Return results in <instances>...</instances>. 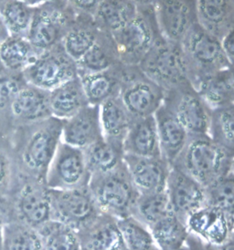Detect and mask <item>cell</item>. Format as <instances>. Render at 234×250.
Returning a JSON list of instances; mask_svg holds the SVG:
<instances>
[{
	"label": "cell",
	"instance_id": "obj_48",
	"mask_svg": "<svg viewBox=\"0 0 234 250\" xmlns=\"http://www.w3.org/2000/svg\"><path fill=\"white\" fill-rule=\"evenodd\" d=\"M138 7H154L157 0H132Z\"/></svg>",
	"mask_w": 234,
	"mask_h": 250
},
{
	"label": "cell",
	"instance_id": "obj_46",
	"mask_svg": "<svg viewBox=\"0 0 234 250\" xmlns=\"http://www.w3.org/2000/svg\"><path fill=\"white\" fill-rule=\"evenodd\" d=\"M7 174V161L6 157L0 153V186L4 183Z\"/></svg>",
	"mask_w": 234,
	"mask_h": 250
},
{
	"label": "cell",
	"instance_id": "obj_49",
	"mask_svg": "<svg viewBox=\"0 0 234 250\" xmlns=\"http://www.w3.org/2000/svg\"><path fill=\"white\" fill-rule=\"evenodd\" d=\"M31 7H37L47 0H21Z\"/></svg>",
	"mask_w": 234,
	"mask_h": 250
},
{
	"label": "cell",
	"instance_id": "obj_42",
	"mask_svg": "<svg viewBox=\"0 0 234 250\" xmlns=\"http://www.w3.org/2000/svg\"><path fill=\"white\" fill-rule=\"evenodd\" d=\"M102 0H69L70 7L77 12L93 15Z\"/></svg>",
	"mask_w": 234,
	"mask_h": 250
},
{
	"label": "cell",
	"instance_id": "obj_51",
	"mask_svg": "<svg viewBox=\"0 0 234 250\" xmlns=\"http://www.w3.org/2000/svg\"><path fill=\"white\" fill-rule=\"evenodd\" d=\"M47 1H50L53 2L57 5H60L62 7H68L69 6V0H47Z\"/></svg>",
	"mask_w": 234,
	"mask_h": 250
},
{
	"label": "cell",
	"instance_id": "obj_24",
	"mask_svg": "<svg viewBox=\"0 0 234 250\" xmlns=\"http://www.w3.org/2000/svg\"><path fill=\"white\" fill-rule=\"evenodd\" d=\"M199 23L221 40L234 27V0H197Z\"/></svg>",
	"mask_w": 234,
	"mask_h": 250
},
{
	"label": "cell",
	"instance_id": "obj_25",
	"mask_svg": "<svg viewBox=\"0 0 234 250\" xmlns=\"http://www.w3.org/2000/svg\"><path fill=\"white\" fill-rule=\"evenodd\" d=\"M100 33L93 15L77 12L62 44L69 55L80 61L96 42Z\"/></svg>",
	"mask_w": 234,
	"mask_h": 250
},
{
	"label": "cell",
	"instance_id": "obj_23",
	"mask_svg": "<svg viewBox=\"0 0 234 250\" xmlns=\"http://www.w3.org/2000/svg\"><path fill=\"white\" fill-rule=\"evenodd\" d=\"M195 89L212 111L234 104V77L231 68L201 79Z\"/></svg>",
	"mask_w": 234,
	"mask_h": 250
},
{
	"label": "cell",
	"instance_id": "obj_43",
	"mask_svg": "<svg viewBox=\"0 0 234 250\" xmlns=\"http://www.w3.org/2000/svg\"><path fill=\"white\" fill-rule=\"evenodd\" d=\"M223 51L227 58L231 68L234 67V27L221 39Z\"/></svg>",
	"mask_w": 234,
	"mask_h": 250
},
{
	"label": "cell",
	"instance_id": "obj_32",
	"mask_svg": "<svg viewBox=\"0 0 234 250\" xmlns=\"http://www.w3.org/2000/svg\"><path fill=\"white\" fill-rule=\"evenodd\" d=\"M149 229L160 250H182L190 236L187 223L173 212Z\"/></svg>",
	"mask_w": 234,
	"mask_h": 250
},
{
	"label": "cell",
	"instance_id": "obj_14",
	"mask_svg": "<svg viewBox=\"0 0 234 250\" xmlns=\"http://www.w3.org/2000/svg\"><path fill=\"white\" fill-rule=\"evenodd\" d=\"M165 191L173 213L184 222L206 206L205 188L177 167H171Z\"/></svg>",
	"mask_w": 234,
	"mask_h": 250
},
{
	"label": "cell",
	"instance_id": "obj_40",
	"mask_svg": "<svg viewBox=\"0 0 234 250\" xmlns=\"http://www.w3.org/2000/svg\"><path fill=\"white\" fill-rule=\"evenodd\" d=\"M3 236L6 250H43L40 233L26 226H13Z\"/></svg>",
	"mask_w": 234,
	"mask_h": 250
},
{
	"label": "cell",
	"instance_id": "obj_13",
	"mask_svg": "<svg viewBox=\"0 0 234 250\" xmlns=\"http://www.w3.org/2000/svg\"><path fill=\"white\" fill-rule=\"evenodd\" d=\"M154 11L161 36L170 42L181 43L199 22L197 0H157Z\"/></svg>",
	"mask_w": 234,
	"mask_h": 250
},
{
	"label": "cell",
	"instance_id": "obj_52",
	"mask_svg": "<svg viewBox=\"0 0 234 250\" xmlns=\"http://www.w3.org/2000/svg\"><path fill=\"white\" fill-rule=\"evenodd\" d=\"M3 234H4V229H3V224H2V216L0 214V240L3 237Z\"/></svg>",
	"mask_w": 234,
	"mask_h": 250
},
{
	"label": "cell",
	"instance_id": "obj_39",
	"mask_svg": "<svg viewBox=\"0 0 234 250\" xmlns=\"http://www.w3.org/2000/svg\"><path fill=\"white\" fill-rule=\"evenodd\" d=\"M209 135L234 156V104L212 111Z\"/></svg>",
	"mask_w": 234,
	"mask_h": 250
},
{
	"label": "cell",
	"instance_id": "obj_4",
	"mask_svg": "<svg viewBox=\"0 0 234 250\" xmlns=\"http://www.w3.org/2000/svg\"><path fill=\"white\" fill-rule=\"evenodd\" d=\"M193 87L201 79L219 70L231 68L221 40L196 23L181 42Z\"/></svg>",
	"mask_w": 234,
	"mask_h": 250
},
{
	"label": "cell",
	"instance_id": "obj_33",
	"mask_svg": "<svg viewBox=\"0 0 234 250\" xmlns=\"http://www.w3.org/2000/svg\"><path fill=\"white\" fill-rule=\"evenodd\" d=\"M0 53L10 73H23L40 55L28 39L13 36L0 44Z\"/></svg>",
	"mask_w": 234,
	"mask_h": 250
},
{
	"label": "cell",
	"instance_id": "obj_50",
	"mask_svg": "<svg viewBox=\"0 0 234 250\" xmlns=\"http://www.w3.org/2000/svg\"><path fill=\"white\" fill-rule=\"evenodd\" d=\"M7 73H8V71H7L5 65H4V63H3L2 58H1V53H0V77L4 76Z\"/></svg>",
	"mask_w": 234,
	"mask_h": 250
},
{
	"label": "cell",
	"instance_id": "obj_1",
	"mask_svg": "<svg viewBox=\"0 0 234 250\" xmlns=\"http://www.w3.org/2000/svg\"><path fill=\"white\" fill-rule=\"evenodd\" d=\"M234 158L209 134L189 135L171 167H177L207 188L231 172Z\"/></svg>",
	"mask_w": 234,
	"mask_h": 250
},
{
	"label": "cell",
	"instance_id": "obj_28",
	"mask_svg": "<svg viewBox=\"0 0 234 250\" xmlns=\"http://www.w3.org/2000/svg\"><path fill=\"white\" fill-rule=\"evenodd\" d=\"M100 120L103 138L124 144L135 118L120 96L111 98L100 105Z\"/></svg>",
	"mask_w": 234,
	"mask_h": 250
},
{
	"label": "cell",
	"instance_id": "obj_12",
	"mask_svg": "<svg viewBox=\"0 0 234 250\" xmlns=\"http://www.w3.org/2000/svg\"><path fill=\"white\" fill-rule=\"evenodd\" d=\"M48 183L53 189H70L89 186L90 174L82 149L61 143L51 161Z\"/></svg>",
	"mask_w": 234,
	"mask_h": 250
},
{
	"label": "cell",
	"instance_id": "obj_37",
	"mask_svg": "<svg viewBox=\"0 0 234 250\" xmlns=\"http://www.w3.org/2000/svg\"><path fill=\"white\" fill-rule=\"evenodd\" d=\"M124 246L127 250H160L151 231L133 215L117 219Z\"/></svg>",
	"mask_w": 234,
	"mask_h": 250
},
{
	"label": "cell",
	"instance_id": "obj_3",
	"mask_svg": "<svg viewBox=\"0 0 234 250\" xmlns=\"http://www.w3.org/2000/svg\"><path fill=\"white\" fill-rule=\"evenodd\" d=\"M138 66L165 92L190 83L188 66L181 44L167 41L163 37Z\"/></svg>",
	"mask_w": 234,
	"mask_h": 250
},
{
	"label": "cell",
	"instance_id": "obj_16",
	"mask_svg": "<svg viewBox=\"0 0 234 250\" xmlns=\"http://www.w3.org/2000/svg\"><path fill=\"white\" fill-rule=\"evenodd\" d=\"M189 232L207 245H220L234 235V221L222 210L206 205L187 220Z\"/></svg>",
	"mask_w": 234,
	"mask_h": 250
},
{
	"label": "cell",
	"instance_id": "obj_2",
	"mask_svg": "<svg viewBox=\"0 0 234 250\" xmlns=\"http://www.w3.org/2000/svg\"><path fill=\"white\" fill-rule=\"evenodd\" d=\"M88 187L103 214L117 219L133 215L140 194L124 162L108 173L92 175Z\"/></svg>",
	"mask_w": 234,
	"mask_h": 250
},
{
	"label": "cell",
	"instance_id": "obj_11",
	"mask_svg": "<svg viewBox=\"0 0 234 250\" xmlns=\"http://www.w3.org/2000/svg\"><path fill=\"white\" fill-rule=\"evenodd\" d=\"M164 104L176 114L189 135L209 134L212 111L192 84L166 91Z\"/></svg>",
	"mask_w": 234,
	"mask_h": 250
},
{
	"label": "cell",
	"instance_id": "obj_18",
	"mask_svg": "<svg viewBox=\"0 0 234 250\" xmlns=\"http://www.w3.org/2000/svg\"><path fill=\"white\" fill-rule=\"evenodd\" d=\"M49 97V90L31 84L23 85L12 104L13 125L23 126L51 117Z\"/></svg>",
	"mask_w": 234,
	"mask_h": 250
},
{
	"label": "cell",
	"instance_id": "obj_34",
	"mask_svg": "<svg viewBox=\"0 0 234 250\" xmlns=\"http://www.w3.org/2000/svg\"><path fill=\"white\" fill-rule=\"evenodd\" d=\"M43 250H83L77 230L59 220L48 221L39 231Z\"/></svg>",
	"mask_w": 234,
	"mask_h": 250
},
{
	"label": "cell",
	"instance_id": "obj_54",
	"mask_svg": "<svg viewBox=\"0 0 234 250\" xmlns=\"http://www.w3.org/2000/svg\"><path fill=\"white\" fill-rule=\"evenodd\" d=\"M5 1H6V0H0V7L3 5V3H4Z\"/></svg>",
	"mask_w": 234,
	"mask_h": 250
},
{
	"label": "cell",
	"instance_id": "obj_38",
	"mask_svg": "<svg viewBox=\"0 0 234 250\" xmlns=\"http://www.w3.org/2000/svg\"><path fill=\"white\" fill-rule=\"evenodd\" d=\"M206 205L222 210L234 221V174L232 171L205 188Z\"/></svg>",
	"mask_w": 234,
	"mask_h": 250
},
{
	"label": "cell",
	"instance_id": "obj_21",
	"mask_svg": "<svg viewBox=\"0 0 234 250\" xmlns=\"http://www.w3.org/2000/svg\"><path fill=\"white\" fill-rule=\"evenodd\" d=\"M124 64L118 63L108 70L79 74L89 104L100 105L120 94Z\"/></svg>",
	"mask_w": 234,
	"mask_h": 250
},
{
	"label": "cell",
	"instance_id": "obj_29",
	"mask_svg": "<svg viewBox=\"0 0 234 250\" xmlns=\"http://www.w3.org/2000/svg\"><path fill=\"white\" fill-rule=\"evenodd\" d=\"M91 176L113 171L124 162L123 143L99 140L83 150Z\"/></svg>",
	"mask_w": 234,
	"mask_h": 250
},
{
	"label": "cell",
	"instance_id": "obj_7",
	"mask_svg": "<svg viewBox=\"0 0 234 250\" xmlns=\"http://www.w3.org/2000/svg\"><path fill=\"white\" fill-rule=\"evenodd\" d=\"M63 124L64 120L51 116L41 122L23 125L28 133L23 153V161L28 169L38 174H47L62 143Z\"/></svg>",
	"mask_w": 234,
	"mask_h": 250
},
{
	"label": "cell",
	"instance_id": "obj_8",
	"mask_svg": "<svg viewBox=\"0 0 234 250\" xmlns=\"http://www.w3.org/2000/svg\"><path fill=\"white\" fill-rule=\"evenodd\" d=\"M22 74L27 83L50 91L79 76V70L61 42L41 53Z\"/></svg>",
	"mask_w": 234,
	"mask_h": 250
},
{
	"label": "cell",
	"instance_id": "obj_6",
	"mask_svg": "<svg viewBox=\"0 0 234 250\" xmlns=\"http://www.w3.org/2000/svg\"><path fill=\"white\" fill-rule=\"evenodd\" d=\"M119 96L132 116L138 119L154 115L164 104L165 92L139 66L124 65Z\"/></svg>",
	"mask_w": 234,
	"mask_h": 250
},
{
	"label": "cell",
	"instance_id": "obj_22",
	"mask_svg": "<svg viewBox=\"0 0 234 250\" xmlns=\"http://www.w3.org/2000/svg\"><path fill=\"white\" fill-rule=\"evenodd\" d=\"M123 146L126 154L163 157L155 116L135 119L124 138Z\"/></svg>",
	"mask_w": 234,
	"mask_h": 250
},
{
	"label": "cell",
	"instance_id": "obj_19",
	"mask_svg": "<svg viewBox=\"0 0 234 250\" xmlns=\"http://www.w3.org/2000/svg\"><path fill=\"white\" fill-rule=\"evenodd\" d=\"M162 155L170 166L186 146L189 133L176 114L165 104L154 114Z\"/></svg>",
	"mask_w": 234,
	"mask_h": 250
},
{
	"label": "cell",
	"instance_id": "obj_27",
	"mask_svg": "<svg viewBox=\"0 0 234 250\" xmlns=\"http://www.w3.org/2000/svg\"><path fill=\"white\" fill-rule=\"evenodd\" d=\"M121 62L117 43L110 33L100 30L96 42L77 62L79 74L108 70Z\"/></svg>",
	"mask_w": 234,
	"mask_h": 250
},
{
	"label": "cell",
	"instance_id": "obj_53",
	"mask_svg": "<svg viewBox=\"0 0 234 250\" xmlns=\"http://www.w3.org/2000/svg\"><path fill=\"white\" fill-rule=\"evenodd\" d=\"M231 171H232L234 174V160H233V165H232V170H231Z\"/></svg>",
	"mask_w": 234,
	"mask_h": 250
},
{
	"label": "cell",
	"instance_id": "obj_35",
	"mask_svg": "<svg viewBox=\"0 0 234 250\" xmlns=\"http://www.w3.org/2000/svg\"><path fill=\"white\" fill-rule=\"evenodd\" d=\"M34 10L35 7L21 0H6L0 7V15L9 35L28 39Z\"/></svg>",
	"mask_w": 234,
	"mask_h": 250
},
{
	"label": "cell",
	"instance_id": "obj_17",
	"mask_svg": "<svg viewBox=\"0 0 234 250\" xmlns=\"http://www.w3.org/2000/svg\"><path fill=\"white\" fill-rule=\"evenodd\" d=\"M100 106L86 105L70 118L64 120L62 142L84 150L103 139Z\"/></svg>",
	"mask_w": 234,
	"mask_h": 250
},
{
	"label": "cell",
	"instance_id": "obj_47",
	"mask_svg": "<svg viewBox=\"0 0 234 250\" xmlns=\"http://www.w3.org/2000/svg\"><path fill=\"white\" fill-rule=\"evenodd\" d=\"M9 33L7 31V27L4 23V21L0 15V44L3 43L9 37Z\"/></svg>",
	"mask_w": 234,
	"mask_h": 250
},
{
	"label": "cell",
	"instance_id": "obj_31",
	"mask_svg": "<svg viewBox=\"0 0 234 250\" xmlns=\"http://www.w3.org/2000/svg\"><path fill=\"white\" fill-rule=\"evenodd\" d=\"M18 208L22 219L31 227H42L50 220L52 207L49 193L32 186L21 192Z\"/></svg>",
	"mask_w": 234,
	"mask_h": 250
},
{
	"label": "cell",
	"instance_id": "obj_9",
	"mask_svg": "<svg viewBox=\"0 0 234 250\" xmlns=\"http://www.w3.org/2000/svg\"><path fill=\"white\" fill-rule=\"evenodd\" d=\"M75 14L70 5L62 7L50 1L43 2L35 7L28 41L40 54L52 48L62 42Z\"/></svg>",
	"mask_w": 234,
	"mask_h": 250
},
{
	"label": "cell",
	"instance_id": "obj_26",
	"mask_svg": "<svg viewBox=\"0 0 234 250\" xmlns=\"http://www.w3.org/2000/svg\"><path fill=\"white\" fill-rule=\"evenodd\" d=\"M49 101L51 115L61 120L70 118L89 104L79 76L50 90Z\"/></svg>",
	"mask_w": 234,
	"mask_h": 250
},
{
	"label": "cell",
	"instance_id": "obj_20",
	"mask_svg": "<svg viewBox=\"0 0 234 250\" xmlns=\"http://www.w3.org/2000/svg\"><path fill=\"white\" fill-rule=\"evenodd\" d=\"M78 233L83 250H127L114 216L101 213Z\"/></svg>",
	"mask_w": 234,
	"mask_h": 250
},
{
	"label": "cell",
	"instance_id": "obj_30",
	"mask_svg": "<svg viewBox=\"0 0 234 250\" xmlns=\"http://www.w3.org/2000/svg\"><path fill=\"white\" fill-rule=\"evenodd\" d=\"M132 0H102L93 17L100 30L114 34L126 25L138 13Z\"/></svg>",
	"mask_w": 234,
	"mask_h": 250
},
{
	"label": "cell",
	"instance_id": "obj_5",
	"mask_svg": "<svg viewBox=\"0 0 234 250\" xmlns=\"http://www.w3.org/2000/svg\"><path fill=\"white\" fill-rule=\"evenodd\" d=\"M121 62L138 66L162 37L154 7H138V13L114 34Z\"/></svg>",
	"mask_w": 234,
	"mask_h": 250
},
{
	"label": "cell",
	"instance_id": "obj_55",
	"mask_svg": "<svg viewBox=\"0 0 234 250\" xmlns=\"http://www.w3.org/2000/svg\"><path fill=\"white\" fill-rule=\"evenodd\" d=\"M232 69V70H233V73H234V68H231Z\"/></svg>",
	"mask_w": 234,
	"mask_h": 250
},
{
	"label": "cell",
	"instance_id": "obj_10",
	"mask_svg": "<svg viewBox=\"0 0 234 250\" xmlns=\"http://www.w3.org/2000/svg\"><path fill=\"white\" fill-rule=\"evenodd\" d=\"M48 193L52 213L58 216L57 220L67 224L78 232L94 221L102 213L89 187L52 189Z\"/></svg>",
	"mask_w": 234,
	"mask_h": 250
},
{
	"label": "cell",
	"instance_id": "obj_41",
	"mask_svg": "<svg viewBox=\"0 0 234 250\" xmlns=\"http://www.w3.org/2000/svg\"><path fill=\"white\" fill-rule=\"evenodd\" d=\"M27 83L22 73H10L0 77V121L13 125L12 104L18 91Z\"/></svg>",
	"mask_w": 234,
	"mask_h": 250
},
{
	"label": "cell",
	"instance_id": "obj_45",
	"mask_svg": "<svg viewBox=\"0 0 234 250\" xmlns=\"http://www.w3.org/2000/svg\"><path fill=\"white\" fill-rule=\"evenodd\" d=\"M205 245L207 250H234V235L220 245Z\"/></svg>",
	"mask_w": 234,
	"mask_h": 250
},
{
	"label": "cell",
	"instance_id": "obj_44",
	"mask_svg": "<svg viewBox=\"0 0 234 250\" xmlns=\"http://www.w3.org/2000/svg\"><path fill=\"white\" fill-rule=\"evenodd\" d=\"M182 250H207V248L205 243H203L200 238L190 233L186 246Z\"/></svg>",
	"mask_w": 234,
	"mask_h": 250
},
{
	"label": "cell",
	"instance_id": "obj_15",
	"mask_svg": "<svg viewBox=\"0 0 234 250\" xmlns=\"http://www.w3.org/2000/svg\"><path fill=\"white\" fill-rule=\"evenodd\" d=\"M124 163L140 195L165 190L171 166L164 157H146L124 153Z\"/></svg>",
	"mask_w": 234,
	"mask_h": 250
},
{
	"label": "cell",
	"instance_id": "obj_36",
	"mask_svg": "<svg viewBox=\"0 0 234 250\" xmlns=\"http://www.w3.org/2000/svg\"><path fill=\"white\" fill-rule=\"evenodd\" d=\"M171 212L172 209L166 191L163 190L139 195L132 215L150 229Z\"/></svg>",
	"mask_w": 234,
	"mask_h": 250
}]
</instances>
